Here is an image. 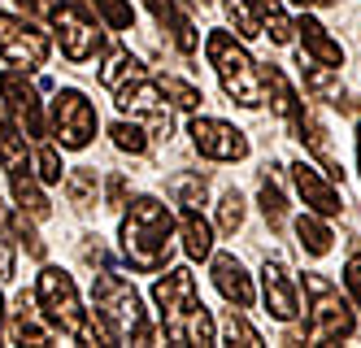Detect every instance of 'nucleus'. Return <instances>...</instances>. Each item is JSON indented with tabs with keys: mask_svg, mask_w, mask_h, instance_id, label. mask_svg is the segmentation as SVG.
Masks as SVG:
<instances>
[{
	"mask_svg": "<svg viewBox=\"0 0 361 348\" xmlns=\"http://www.w3.org/2000/svg\"><path fill=\"white\" fill-rule=\"evenodd\" d=\"M174 213L157 200V196H135L131 209L122 218V253L126 261L144 275L166 270V261L174 257Z\"/></svg>",
	"mask_w": 361,
	"mask_h": 348,
	"instance_id": "f257e3e1",
	"label": "nucleus"
},
{
	"mask_svg": "<svg viewBox=\"0 0 361 348\" xmlns=\"http://www.w3.org/2000/svg\"><path fill=\"white\" fill-rule=\"evenodd\" d=\"M152 301L161 309V331L170 344H214V318L196 296V275L192 270H170L166 279L152 283Z\"/></svg>",
	"mask_w": 361,
	"mask_h": 348,
	"instance_id": "f03ea898",
	"label": "nucleus"
},
{
	"mask_svg": "<svg viewBox=\"0 0 361 348\" xmlns=\"http://www.w3.org/2000/svg\"><path fill=\"white\" fill-rule=\"evenodd\" d=\"M92 301L100 309V323L109 327L114 344H152V327H148L144 301H140V292L126 283V279H118L114 270L96 275Z\"/></svg>",
	"mask_w": 361,
	"mask_h": 348,
	"instance_id": "7ed1b4c3",
	"label": "nucleus"
},
{
	"mask_svg": "<svg viewBox=\"0 0 361 348\" xmlns=\"http://www.w3.org/2000/svg\"><path fill=\"white\" fill-rule=\"evenodd\" d=\"M204 52H209V66L218 74L222 92L244 104V109H257V104L266 100V83H262V70H257V61L244 52V44H235V35L231 31H209V40H204Z\"/></svg>",
	"mask_w": 361,
	"mask_h": 348,
	"instance_id": "20e7f679",
	"label": "nucleus"
},
{
	"mask_svg": "<svg viewBox=\"0 0 361 348\" xmlns=\"http://www.w3.org/2000/svg\"><path fill=\"white\" fill-rule=\"evenodd\" d=\"M305 296H309V344H340L357 335V318L348 309V301L340 296V287L322 275H305Z\"/></svg>",
	"mask_w": 361,
	"mask_h": 348,
	"instance_id": "39448f33",
	"label": "nucleus"
},
{
	"mask_svg": "<svg viewBox=\"0 0 361 348\" xmlns=\"http://www.w3.org/2000/svg\"><path fill=\"white\" fill-rule=\"evenodd\" d=\"M35 301L44 309V318L53 323V331H61L66 340H83V323L87 313L79 305V287H74V279L66 270H57V265H44L39 270V283H35Z\"/></svg>",
	"mask_w": 361,
	"mask_h": 348,
	"instance_id": "423d86ee",
	"label": "nucleus"
},
{
	"mask_svg": "<svg viewBox=\"0 0 361 348\" xmlns=\"http://www.w3.org/2000/svg\"><path fill=\"white\" fill-rule=\"evenodd\" d=\"M48 18H53V31L61 40V52H66L74 66L92 61L96 52H100V31H96V22H92V13H87L83 0H53Z\"/></svg>",
	"mask_w": 361,
	"mask_h": 348,
	"instance_id": "0eeeda50",
	"label": "nucleus"
},
{
	"mask_svg": "<svg viewBox=\"0 0 361 348\" xmlns=\"http://www.w3.org/2000/svg\"><path fill=\"white\" fill-rule=\"evenodd\" d=\"M0 52L13 70H39L48 61V35L31 18L0 13Z\"/></svg>",
	"mask_w": 361,
	"mask_h": 348,
	"instance_id": "6e6552de",
	"label": "nucleus"
},
{
	"mask_svg": "<svg viewBox=\"0 0 361 348\" xmlns=\"http://www.w3.org/2000/svg\"><path fill=\"white\" fill-rule=\"evenodd\" d=\"M53 136L61 148H87L96 136V109L79 88H61L53 100Z\"/></svg>",
	"mask_w": 361,
	"mask_h": 348,
	"instance_id": "1a4fd4ad",
	"label": "nucleus"
},
{
	"mask_svg": "<svg viewBox=\"0 0 361 348\" xmlns=\"http://www.w3.org/2000/svg\"><path fill=\"white\" fill-rule=\"evenodd\" d=\"M188 136H192L196 152L209 157V162H244V157H248L244 131H235V126L222 122V118H192Z\"/></svg>",
	"mask_w": 361,
	"mask_h": 348,
	"instance_id": "9d476101",
	"label": "nucleus"
},
{
	"mask_svg": "<svg viewBox=\"0 0 361 348\" xmlns=\"http://www.w3.org/2000/svg\"><path fill=\"white\" fill-rule=\"evenodd\" d=\"M0 96H5V109L13 114L18 131H27L31 140L44 136V109H39V96L35 88L22 78V70H9V74H0Z\"/></svg>",
	"mask_w": 361,
	"mask_h": 348,
	"instance_id": "9b49d317",
	"label": "nucleus"
},
{
	"mask_svg": "<svg viewBox=\"0 0 361 348\" xmlns=\"http://www.w3.org/2000/svg\"><path fill=\"white\" fill-rule=\"evenodd\" d=\"M114 96H118V109L122 114H135V118H148L152 122V136H170V114H166V100H161L157 83L135 78V83L118 88Z\"/></svg>",
	"mask_w": 361,
	"mask_h": 348,
	"instance_id": "f8f14e48",
	"label": "nucleus"
},
{
	"mask_svg": "<svg viewBox=\"0 0 361 348\" xmlns=\"http://www.w3.org/2000/svg\"><path fill=\"white\" fill-rule=\"evenodd\" d=\"M292 179H296V192L305 196V205L314 209V213H322V218H335V213L344 209V196L335 192V183L322 179V170H314L309 162H296Z\"/></svg>",
	"mask_w": 361,
	"mask_h": 348,
	"instance_id": "ddd939ff",
	"label": "nucleus"
},
{
	"mask_svg": "<svg viewBox=\"0 0 361 348\" xmlns=\"http://www.w3.org/2000/svg\"><path fill=\"white\" fill-rule=\"evenodd\" d=\"M209 270H214V287H218V292H222V296L235 305V309H248V305H252L257 292H252V279H248L244 261H240L235 253H218Z\"/></svg>",
	"mask_w": 361,
	"mask_h": 348,
	"instance_id": "4468645a",
	"label": "nucleus"
},
{
	"mask_svg": "<svg viewBox=\"0 0 361 348\" xmlns=\"http://www.w3.org/2000/svg\"><path fill=\"white\" fill-rule=\"evenodd\" d=\"M262 296H266L270 318H279V323H292V318L300 313L296 283L288 279V270H283L279 261H266V270H262Z\"/></svg>",
	"mask_w": 361,
	"mask_h": 348,
	"instance_id": "2eb2a0df",
	"label": "nucleus"
},
{
	"mask_svg": "<svg viewBox=\"0 0 361 348\" xmlns=\"http://www.w3.org/2000/svg\"><path fill=\"white\" fill-rule=\"evenodd\" d=\"M300 44H305V52H309V61H318V66H331V70H340L344 66V48H340V40H331L326 35V26L318 22V18H300Z\"/></svg>",
	"mask_w": 361,
	"mask_h": 348,
	"instance_id": "dca6fc26",
	"label": "nucleus"
},
{
	"mask_svg": "<svg viewBox=\"0 0 361 348\" xmlns=\"http://www.w3.org/2000/svg\"><path fill=\"white\" fill-rule=\"evenodd\" d=\"M0 166H5L9 179L31 174V152H27V136L18 131V122L0 109Z\"/></svg>",
	"mask_w": 361,
	"mask_h": 348,
	"instance_id": "f3484780",
	"label": "nucleus"
},
{
	"mask_svg": "<svg viewBox=\"0 0 361 348\" xmlns=\"http://www.w3.org/2000/svg\"><path fill=\"white\" fill-rule=\"evenodd\" d=\"M144 5L152 9V18H157L161 22V31H170V40L178 44V52H188V57H192V52H196V31H192V22H188V13L183 9H178L174 5V0H144Z\"/></svg>",
	"mask_w": 361,
	"mask_h": 348,
	"instance_id": "a211bd4d",
	"label": "nucleus"
},
{
	"mask_svg": "<svg viewBox=\"0 0 361 348\" xmlns=\"http://www.w3.org/2000/svg\"><path fill=\"white\" fill-rule=\"evenodd\" d=\"M178 231H183V248L192 261L214 257V227L200 218V209H183L178 213Z\"/></svg>",
	"mask_w": 361,
	"mask_h": 348,
	"instance_id": "6ab92c4d",
	"label": "nucleus"
},
{
	"mask_svg": "<svg viewBox=\"0 0 361 348\" xmlns=\"http://www.w3.org/2000/svg\"><path fill=\"white\" fill-rule=\"evenodd\" d=\"M262 83L274 92V114L283 118V122H288L292 131H296V136H300V122H305V109H300V100H296V92L288 88V78H283L274 66L270 70H262Z\"/></svg>",
	"mask_w": 361,
	"mask_h": 348,
	"instance_id": "aec40b11",
	"label": "nucleus"
},
{
	"mask_svg": "<svg viewBox=\"0 0 361 348\" xmlns=\"http://www.w3.org/2000/svg\"><path fill=\"white\" fill-rule=\"evenodd\" d=\"M0 344H48V331L35 323L27 292L18 296V313H13V323H9V327H0Z\"/></svg>",
	"mask_w": 361,
	"mask_h": 348,
	"instance_id": "412c9836",
	"label": "nucleus"
},
{
	"mask_svg": "<svg viewBox=\"0 0 361 348\" xmlns=\"http://www.w3.org/2000/svg\"><path fill=\"white\" fill-rule=\"evenodd\" d=\"M296 235H300V248L309 253V257H326L331 253V227L322 222V213H300L296 218Z\"/></svg>",
	"mask_w": 361,
	"mask_h": 348,
	"instance_id": "4be33fe9",
	"label": "nucleus"
},
{
	"mask_svg": "<svg viewBox=\"0 0 361 348\" xmlns=\"http://www.w3.org/2000/svg\"><path fill=\"white\" fill-rule=\"evenodd\" d=\"M135 78H148V74H144V66L131 57V52H114L109 66L100 70V83H105L109 92H118V88H126V83H135Z\"/></svg>",
	"mask_w": 361,
	"mask_h": 348,
	"instance_id": "5701e85b",
	"label": "nucleus"
},
{
	"mask_svg": "<svg viewBox=\"0 0 361 348\" xmlns=\"http://www.w3.org/2000/svg\"><path fill=\"white\" fill-rule=\"evenodd\" d=\"M157 92H161V96H170L178 109H188V114H192V109H200V100H204V96H200L192 83H183L178 74H161V78H157Z\"/></svg>",
	"mask_w": 361,
	"mask_h": 348,
	"instance_id": "b1692460",
	"label": "nucleus"
},
{
	"mask_svg": "<svg viewBox=\"0 0 361 348\" xmlns=\"http://www.w3.org/2000/svg\"><path fill=\"white\" fill-rule=\"evenodd\" d=\"M114 148H122V152H131V157H140V152H148V131L140 126V122H114Z\"/></svg>",
	"mask_w": 361,
	"mask_h": 348,
	"instance_id": "393cba45",
	"label": "nucleus"
},
{
	"mask_svg": "<svg viewBox=\"0 0 361 348\" xmlns=\"http://www.w3.org/2000/svg\"><path fill=\"white\" fill-rule=\"evenodd\" d=\"M66 196L74 200V205H96V170H87V166H79V170H70L66 174Z\"/></svg>",
	"mask_w": 361,
	"mask_h": 348,
	"instance_id": "a878e982",
	"label": "nucleus"
},
{
	"mask_svg": "<svg viewBox=\"0 0 361 348\" xmlns=\"http://www.w3.org/2000/svg\"><path fill=\"white\" fill-rule=\"evenodd\" d=\"M262 213L270 218V227H274V231L288 222V200H283V187H279L270 174H262Z\"/></svg>",
	"mask_w": 361,
	"mask_h": 348,
	"instance_id": "bb28decb",
	"label": "nucleus"
},
{
	"mask_svg": "<svg viewBox=\"0 0 361 348\" xmlns=\"http://www.w3.org/2000/svg\"><path fill=\"white\" fill-rule=\"evenodd\" d=\"M170 192H174V200L183 205V209H200L204 205V179L200 174H174L170 179Z\"/></svg>",
	"mask_w": 361,
	"mask_h": 348,
	"instance_id": "cd10ccee",
	"label": "nucleus"
},
{
	"mask_svg": "<svg viewBox=\"0 0 361 348\" xmlns=\"http://www.w3.org/2000/svg\"><path fill=\"white\" fill-rule=\"evenodd\" d=\"M244 196L235 192V187H231V192H222V205H218V227L226 231V235H235L240 227H244Z\"/></svg>",
	"mask_w": 361,
	"mask_h": 348,
	"instance_id": "c85d7f7f",
	"label": "nucleus"
},
{
	"mask_svg": "<svg viewBox=\"0 0 361 348\" xmlns=\"http://www.w3.org/2000/svg\"><path fill=\"white\" fill-rule=\"evenodd\" d=\"M13 265H18V248H13V218H9V209L0 205V279H9V275H13Z\"/></svg>",
	"mask_w": 361,
	"mask_h": 348,
	"instance_id": "c756f323",
	"label": "nucleus"
},
{
	"mask_svg": "<svg viewBox=\"0 0 361 348\" xmlns=\"http://www.w3.org/2000/svg\"><path fill=\"white\" fill-rule=\"evenodd\" d=\"M226 18H231V26H235L244 40H257V35H262V22H257V13L244 5V0H226Z\"/></svg>",
	"mask_w": 361,
	"mask_h": 348,
	"instance_id": "7c9ffc66",
	"label": "nucleus"
},
{
	"mask_svg": "<svg viewBox=\"0 0 361 348\" xmlns=\"http://www.w3.org/2000/svg\"><path fill=\"white\" fill-rule=\"evenodd\" d=\"M96 9L105 13V22L114 26V31H131V26H135V13H131L126 0H96Z\"/></svg>",
	"mask_w": 361,
	"mask_h": 348,
	"instance_id": "2f4dec72",
	"label": "nucleus"
},
{
	"mask_svg": "<svg viewBox=\"0 0 361 348\" xmlns=\"http://www.w3.org/2000/svg\"><path fill=\"white\" fill-rule=\"evenodd\" d=\"M226 340H231V344H244V348H262V335L244 323L240 309H231V318H226Z\"/></svg>",
	"mask_w": 361,
	"mask_h": 348,
	"instance_id": "473e14b6",
	"label": "nucleus"
},
{
	"mask_svg": "<svg viewBox=\"0 0 361 348\" xmlns=\"http://www.w3.org/2000/svg\"><path fill=\"white\" fill-rule=\"evenodd\" d=\"M344 287H348L353 305L361 309V239H353V248H348V265H344Z\"/></svg>",
	"mask_w": 361,
	"mask_h": 348,
	"instance_id": "72a5a7b5",
	"label": "nucleus"
},
{
	"mask_svg": "<svg viewBox=\"0 0 361 348\" xmlns=\"http://www.w3.org/2000/svg\"><path fill=\"white\" fill-rule=\"evenodd\" d=\"M35 166H39V179L44 183H61V152L53 148V144H39V152H35Z\"/></svg>",
	"mask_w": 361,
	"mask_h": 348,
	"instance_id": "f704fd0d",
	"label": "nucleus"
},
{
	"mask_svg": "<svg viewBox=\"0 0 361 348\" xmlns=\"http://www.w3.org/2000/svg\"><path fill=\"white\" fill-rule=\"evenodd\" d=\"M262 26H266V31H270V40L274 44H292V31H296V26L288 22V13H283V5H274L266 18H262Z\"/></svg>",
	"mask_w": 361,
	"mask_h": 348,
	"instance_id": "c9c22d12",
	"label": "nucleus"
},
{
	"mask_svg": "<svg viewBox=\"0 0 361 348\" xmlns=\"http://www.w3.org/2000/svg\"><path fill=\"white\" fill-rule=\"evenodd\" d=\"M13 227H18V235H22V244H27V253H31L35 261H44V239L35 235V227H31V218H27V213H18V218H13Z\"/></svg>",
	"mask_w": 361,
	"mask_h": 348,
	"instance_id": "e433bc0d",
	"label": "nucleus"
},
{
	"mask_svg": "<svg viewBox=\"0 0 361 348\" xmlns=\"http://www.w3.org/2000/svg\"><path fill=\"white\" fill-rule=\"evenodd\" d=\"M244 5H248V9L257 13V22H262V18H266V13H270L274 5H279V0H244Z\"/></svg>",
	"mask_w": 361,
	"mask_h": 348,
	"instance_id": "4c0bfd02",
	"label": "nucleus"
},
{
	"mask_svg": "<svg viewBox=\"0 0 361 348\" xmlns=\"http://www.w3.org/2000/svg\"><path fill=\"white\" fill-rule=\"evenodd\" d=\"M122 196H126V183H122V179H114V183H109V200H114V205H118V200H122Z\"/></svg>",
	"mask_w": 361,
	"mask_h": 348,
	"instance_id": "58836bf2",
	"label": "nucleus"
},
{
	"mask_svg": "<svg viewBox=\"0 0 361 348\" xmlns=\"http://www.w3.org/2000/svg\"><path fill=\"white\" fill-rule=\"evenodd\" d=\"M296 5L305 9V5H335V0H296Z\"/></svg>",
	"mask_w": 361,
	"mask_h": 348,
	"instance_id": "ea45409f",
	"label": "nucleus"
},
{
	"mask_svg": "<svg viewBox=\"0 0 361 348\" xmlns=\"http://www.w3.org/2000/svg\"><path fill=\"white\" fill-rule=\"evenodd\" d=\"M357 170H361V122H357Z\"/></svg>",
	"mask_w": 361,
	"mask_h": 348,
	"instance_id": "a19ab883",
	"label": "nucleus"
},
{
	"mask_svg": "<svg viewBox=\"0 0 361 348\" xmlns=\"http://www.w3.org/2000/svg\"><path fill=\"white\" fill-rule=\"evenodd\" d=\"M18 5H22V9H27V13H31V9L39 5V0H18Z\"/></svg>",
	"mask_w": 361,
	"mask_h": 348,
	"instance_id": "79ce46f5",
	"label": "nucleus"
},
{
	"mask_svg": "<svg viewBox=\"0 0 361 348\" xmlns=\"http://www.w3.org/2000/svg\"><path fill=\"white\" fill-rule=\"evenodd\" d=\"M0 327H5V296H0Z\"/></svg>",
	"mask_w": 361,
	"mask_h": 348,
	"instance_id": "37998d69",
	"label": "nucleus"
}]
</instances>
